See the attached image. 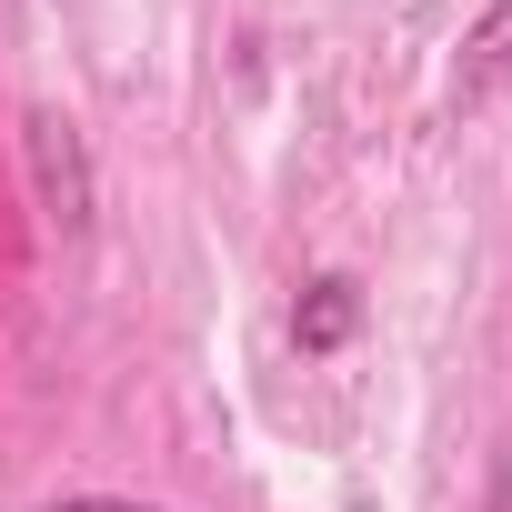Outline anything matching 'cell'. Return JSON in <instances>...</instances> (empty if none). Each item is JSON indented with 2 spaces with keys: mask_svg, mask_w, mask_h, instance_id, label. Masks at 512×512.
I'll return each mask as SVG.
<instances>
[{
  "mask_svg": "<svg viewBox=\"0 0 512 512\" xmlns=\"http://www.w3.org/2000/svg\"><path fill=\"white\" fill-rule=\"evenodd\" d=\"M352 332H362V292H352L342 272H322V282L292 302V342H302V352H342Z\"/></svg>",
  "mask_w": 512,
  "mask_h": 512,
  "instance_id": "7a4b0ae2",
  "label": "cell"
},
{
  "mask_svg": "<svg viewBox=\"0 0 512 512\" xmlns=\"http://www.w3.org/2000/svg\"><path fill=\"white\" fill-rule=\"evenodd\" d=\"M51 512H151V502H121V492H81V502H51Z\"/></svg>",
  "mask_w": 512,
  "mask_h": 512,
  "instance_id": "277c9868",
  "label": "cell"
},
{
  "mask_svg": "<svg viewBox=\"0 0 512 512\" xmlns=\"http://www.w3.org/2000/svg\"><path fill=\"white\" fill-rule=\"evenodd\" d=\"M502 71H512V0H492V11H482V31H472V71H462V111H472V101H492V91H502Z\"/></svg>",
  "mask_w": 512,
  "mask_h": 512,
  "instance_id": "3957f363",
  "label": "cell"
},
{
  "mask_svg": "<svg viewBox=\"0 0 512 512\" xmlns=\"http://www.w3.org/2000/svg\"><path fill=\"white\" fill-rule=\"evenodd\" d=\"M21 141H31V181H41V211H51L61 231H81V221H91V161H81L71 121L31 111V121H21Z\"/></svg>",
  "mask_w": 512,
  "mask_h": 512,
  "instance_id": "6da1fadb",
  "label": "cell"
}]
</instances>
